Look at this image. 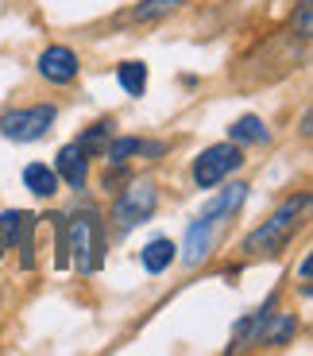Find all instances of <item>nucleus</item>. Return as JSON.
Returning a JSON list of instances; mask_svg holds the SVG:
<instances>
[{"mask_svg":"<svg viewBox=\"0 0 313 356\" xmlns=\"http://www.w3.org/2000/svg\"><path fill=\"white\" fill-rule=\"evenodd\" d=\"M305 209H310V194H298V197H290V202H282L275 213H271V221H263L255 232L244 236V252H248V256H275V252L294 236V229H298Z\"/></svg>","mask_w":313,"mask_h":356,"instance_id":"obj_1","label":"nucleus"},{"mask_svg":"<svg viewBox=\"0 0 313 356\" xmlns=\"http://www.w3.org/2000/svg\"><path fill=\"white\" fill-rule=\"evenodd\" d=\"M66 252L74 256L81 275H93L105 259V229H101V217L93 209H81L70 217V244Z\"/></svg>","mask_w":313,"mask_h":356,"instance_id":"obj_2","label":"nucleus"},{"mask_svg":"<svg viewBox=\"0 0 313 356\" xmlns=\"http://www.w3.org/2000/svg\"><path fill=\"white\" fill-rule=\"evenodd\" d=\"M58 108L54 105H27V108H8L0 116V136L16 143H35L51 132Z\"/></svg>","mask_w":313,"mask_h":356,"instance_id":"obj_3","label":"nucleus"},{"mask_svg":"<svg viewBox=\"0 0 313 356\" xmlns=\"http://www.w3.org/2000/svg\"><path fill=\"white\" fill-rule=\"evenodd\" d=\"M155 205H159V190L147 178L144 182H132L128 190H120V197L112 202V225H117V232H128L135 225H144L155 213Z\"/></svg>","mask_w":313,"mask_h":356,"instance_id":"obj_4","label":"nucleus"},{"mask_svg":"<svg viewBox=\"0 0 313 356\" xmlns=\"http://www.w3.org/2000/svg\"><path fill=\"white\" fill-rule=\"evenodd\" d=\"M244 163L240 155V143H213V147H205V152L194 159V182L201 190H213L217 182H224V178L232 175L236 167Z\"/></svg>","mask_w":313,"mask_h":356,"instance_id":"obj_5","label":"nucleus"},{"mask_svg":"<svg viewBox=\"0 0 313 356\" xmlns=\"http://www.w3.org/2000/svg\"><path fill=\"white\" fill-rule=\"evenodd\" d=\"M31 229H35V217L27 213V209H8V213H0V244L24 252L27 267H31Z\"/></svg>","mask_w":313,"mask_h":356,"instance_id":"obj_6","label":"nucleus"},{"mask_svg":"<svg viewBox=\"0 0 313 356\" xmlns=\"http://www.w3.org/2000/svg\"><path fill=\"white\" fill-rule=\"evenodd\" d=\"M39 74L46 81H54V86H66V81L78 78V54L70 47H46L39 54Z\"/></svg>","mask_w":313,"mask_h":356,"instance_id":"obj_7","label":"nucleus"},{"mask_svg":"<svg viewBox=\"0 0 313 356\" xmlns=\"http://www.w3.org/2000/svg\"><path fill=\"white\" fill-rule=\"evenodd\" d=\"M217 229H221V225L213 221V217H197L194 225H189L186 229V248H182V259H186L189 267H197L201 264V259L209 256V248H213V236H217Z\"/></svg>","mask_w":313,"mask_h":356,"instance_id":"obj_8","label":"nucleus"},{"mask_svg":"<svg viewBox=\"0 0 313 356\" xmlns=\"http://www.w3.org/2000/svg\"><path fill=\"white\" fill-rule=\"evenodd\" d=\"M54 175L62 178L66 186H74V190L85 186V178H90V159H85V152H81L78 143H66L62 152H58V159H54Z\"/></svg>","mask_w":313,"mask_h":356,"instance_id":"obj_9","label":"nucleus"},{"mask_svg":"<svg viewBox=\"0 0 313 356\" xmlns=\"http://www.w3.org/2000/svg\"><path fill=\"white\" fill-rule=\"evenodd\" d=\"M144 152L159 155L162 143H144V140H135V136H124V140H108V147H105V155H108L112 167H120V163H128L132 155H144Z\"/></svg>","mask_w":313,"mask_h":356,"instance_id":"obj_10","label":"nucleus"},{"mask_svg":"<svg viewBox=\"0 0 313 356\" xmlns=\"http://www.w3.org/2000/svg\"><path fill=\"white\" fill-rule=\"evenodd\" d=\"M244 197H248V186H244V182H232V186L224 190V194L217 197V202H209V205H205V217H213L217 225H224V217H232L236 209L244 205Z\"/></svg>","mask_w":313,"mask_h":356,"instance_id":"obj_11","label":"nucleus"},{"mask_svg":"<svg viewBox=\"0 0 313 356\" xmlns=\"http://www.w3.org/2000/svg\"><path fill=\"white\" fill-rule=\"evenodd\" d=\"M24 186L31 190V194H39V197H51L54 190H58V175H54V167H46V163H27L24 167Z\"/></svg>","mask_w":313,"mask_h":356,"instance_id":"obj_12","label":"nucleus"},{"mask_svg":"<svg viewBox=\"0 0 313 356\" xmlns=\"http://www.w3.org/2000/svg\"><path fill=\"white\" fill-rule=\"evenodd\" d=\"M174 241H167V236H155L151 244H147L144 252H139V259H144V267L151 271V275H159V271H167L170 264H174Z\"/></svg>","mask_w":313,"mask_h":356,"instance_id":"obj_13","label":"nucleus"},{"mask_svg":"<svg viewBox=\"0 0 313 356\" xmlns=\"http://www.w3.org/2000/svg\"><path fill=\"white\" fill-rule=\"evenodd\" d=\"M228 140L232 143H267L271 132H267V124H263L260 116H240V120L228 128Z\"/></svg>","mask_w":313,"mask_h":356,"instance_id":"obj_14","label":"nucleus"},{"mask_svg":"<svg viewBox=\"0 0 313 356\" xmlns=\"http://www.w3.org/2000/svg\"><path fill=\"white\" fill-rule=\"evenodd\" d=\"M117 78H120V89H124V93L144 97V89H147V66L144 63H124L117 70Z\"/></svg>","mask_w":313,"mask_h":356,"instance_id":"obj_15","label":"nucleus"},{"mask_svg":"<svg viewBox=\"0 0 313 356\" xmlns=\"http://www.w3.org/2000/svg\"><path fill=\"white\" fill-rule=\"evenodd\" d=\"M271 318H275V314H271ZM298 330V321H294V314H278L275 318V325H267V321H263V330H260V337L267 341V345H282V341L290 337V333Z\"/></svg>","mask_w":313,"mask_h":356,"instance_id":"obj_16","label":"nucleus"},{"mask_svg":"<svg viewBox=\"0 0 313 356\" xmlns=\"http://www.w3.org/2000/svg\"><path fill=\"white\" fill-rule=\"evenodd\" d=\"M182 4H186V0H139V4H135V12H132V19L147 24V19H159V16H167V12L182 8Z\"/></svg>","mask_w":313,"mask_h":356,"instance_id":"obj_17","label":"nucleus"},{"mask_svg":"<svg viewBox=\"0 0 313 356\" xmlns=\"http://www.w3.org/2000/svg\"><path fill=\"white\" fill-rule=\"evenodd\" d=\"M108 140H112V120H101V124H93L90 132L81 136V140H78V147H81L85 155H90V152H105V147H108Z\"/></svg>","mask_w":313,"mask_h":356,"instance_id":"obj_18","label":"nucleus"},{"mask_svg":"<svg viewBox=\"0 0 313 356\" xmlns=\"http://www.w3.org/2000/svg\"><path fill=\"white\" fill-rule=\"evenodd\" d=\"M313 35V8H310V0H302L298 4V39H310Z\"/></svg>","mask_w":313,"mask_h":356,"instance_id":"obj_19","label":"nucleus"},{"mask_svg":"<svg viewBox=\"0 0 313 356\" xmlns=\"http://www.w3.org/2000/svg\"><path fill=\"white\" fill-rule=\"evenodd\" d=\"M310 271H313V259L305 256V259H302V271H298V279H302V283H310Z\"/></svg>","mask_w":313,"mask_h":356,"instance_id":"obj_20","label":"nucleus"},{"mask_svg":"<svg viewBox=\"0 0 313 356\" xmlns=\"http://www.w3.org/2000/svg\"><path fill=\"white\" fill-rule=\"evenodd\" d=\"M0 248H4V244H0Z\"/></svg>","mask_w":313,"mask_h":356,"instance_id":"obj_21","label":"nucleus"}]
</instances>
